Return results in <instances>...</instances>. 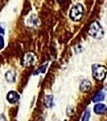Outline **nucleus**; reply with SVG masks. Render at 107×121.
Listing matches in <instances>:
<instances>
[{
    "instance_id": "obj_13",
    "label": "nucleus",
    "mask_w": 107,
    "mask_h": 121,
    "mask_svg": "<svg viewBox=\"0 0 107 121\" xmlns=\"http://www.w3.org/2000/svg\"><path fill=\"white\" fill-rule=\"evenodd\" d=\"M89 118H90V112H89V110H86L85 112V114L83 116L82 120L81 121H89Z\"/></svg>"
},
{
    "instance_id": "obj_2",
    "label": "nucleus",
    "mask_w": 107,
    "mask_h": 121,
    "mask_svg": "<svg viewBox=\"0 0 107 121\" xmlns=\"http://www.w3.org/2000/svg\"><path fill=\"white\" fill-rule=\"evenodd\" d=\"M88 32L89 34L91 36H93V38H96V39H101L104 36V31H103L102 26L97 21L91 23L89 28Z\"/></svg>"
},
{
    "instance_id": "obj_12",
    "label": "nucleus",
    "mask_w": 107,
    "mask_h": 121,
    "mask_svg": "<svg viewBox=\"0 0 107 121\" xmlns=\"http://www.w3.org/2000/svg\"><path fill=\"white\" fill-rule=\"evenodd\" d=\"M46 67H47V65H42L41 67H40L38 69H36V71L34 72V75H38V74H40V73H44L46 71Z\"/></svg>"
},
{
    "instance_id": "obj_14",
    "label": "nucleus",
    "mask_w": 107,
    "mask_h": 121,
    "mask_svg": "<svg viewBox=\"0 0 107 121\" xmlns=\"http://www.w3.org/2000/svg\"><path fill=\"white\" fill-rule=\"evenodd\" d=\"M3 47H4V39L2 36H0V49H2Z\"/></svg>"
},
{
    "instance_id": "obj_11",
    "label": "nucleus",
    "mask_w": 107,
    "mask_h": 121,
    "mask_svg": "<svg viewBox=\"0 0 107 121\" xmlns=\"http://www.w3.org/2000/svg\"><path fill=\"white\" fill-rule=\"evenodd\" d=\"M104 99H105V94L103 93V92H99V93L97 94V95H95L94 97H93V101L94 103H96V102H100V101L104 100Z\"/></svg>"
},
{
    "instance_id": "obj_9",
    "label": "nucleus",
    "mask_w": 107,
    "mask_h": 121,
    "mask_svg": "<svg viewBox=\"0 0 107 121\" xmlns=\"http://www.w3.org/2000/svg\"><path fill=\"white\" fill-rule=\"evenodd\" d=\"M44 104L47 107H52L53 106V96L52 95H47L44 98Z\"/></svg>"
},
{
    "instance_id": "obj_4",
    "label": "nucleus",
    "mask_w": 107,
    "mask_h": 121,
    "mask_svg": "<svg viewBox=\"0 0 107 121\" xmlns=\"http://www.w3.org/2000/svg\"><path fill=\"white\" fill-rule=\"evenodd\" d=\"M36 54L34 52H28L24 54L23 57V65L26 67H29V66H32L36 64Z\"/></svg>"
},
{
    "instance_id": "obj_8",
    "label": "nucleus",
    "mask_w": 107,
    "mask_h": 121,
    "mask_svg": "<svg viewBox=\"0 0 107 121\" xmlns=\"http://www.w3.org/2000/svg\"><path fill=\"white\" fill-rule=\"evenodd\" d=\"M15 77H16V74H15V72L13 70H8L5 74L6 80L8 82H14L15 81Z\"/></svg>"
},
{
    "instance_id": "obj_5",
    "label": "nucleus",
    "mask_w": 107,
    "mask_h": 121,
    "mask_svg": "<svg viewBox=\"0 0 107 121\" xmlns=\"http://www.w3.org/2000/svg\"><path fill=\"white\" fill-rule=\"evenodd\" d=\"M19 98H20L19 95L16 92V91H10L7 95V101H8L10 103H11V104L16 103L19 100Z\"/></svg>"
},
{
    "instance_id": "obj_7",
    "label": "nucleus",
    "mask_w": 107,
    "mask_h": 121,
    "mask_svg": "<svg viewBox=\"0 0 107 121\" xmlns=\"http://www.w3.org/2000/svg\"><path fill=\"white\" fill-rule=\"evenodd\" d=\"M91 88V82L88 80H84L80 85V91L81 92H87Z\"/></svg>"
},
{
    "instance_id": "obj_15",
    "label": "nucleus",
    "mask_w": 107,
    "mask_h": 121,
    "mask_svg": "<svg viewBox=\"0 0 107 121\" xmlns=\"http://www.w3.org/2000/svg\"><path fill=\"white\" fill-rule=\"evenodd\" d=\"M0 121H7V119L3 114H0Z\"/></svg>"
},
{
    "instance_id": "obj_6",
    "label": "nucleus",
    "mask_w": 107,
    "mask_h": 121,
    "mask_svg": "<svg viewBox=\"0 0 107 121\" xmlns=\"http://www.w3.org/2000/svg\"><path fill=\"white\" fill-rule=\"evenodd\" d=\"M93 111L96 114H105L107 112V107L102 103H98L94 106Z\"/></svg>"
},
{
    "instance_id": "obj_3",
    "label": "nucleus",
    "mask_w": 107,
    "mask_h": 121,
    "mask_svg": "<svg viewBox=\"0 0 107 121\" xmlns=\"http://www.w3.org/2000/svg\"><path fill=\"white\" fill-rule=\"evenodd\" d=\"M84 14V7L81 3H77L72 7L69 13L70 18L73 21H80Z\"/></svg>"
},
{
    "instance_id": "obj_1",
    "label": "nucleus",
    "mask_w": 107,
    "mask_h": 121,
    "mask_svg": "<svg viewBox=\"0 0 107 121\" xmlns=\"http://www.w3.org/2000/svg\"><path fill=\"white\" fill-rule=\"evenodd\" d=\"M92 72L93 76L98 81H102L105 79L107 73V69L104 65L94 64L92 66Z\"/></svg>"
},
{
    "instance_id": "obj_10",
    "label": "nucleus",
    "mask_w": 107,
    "mask_h": 121,
    "mask_svg": "<svg viewBox=\"0 0 107 121\" xmlns=\"http://www.w3.org/2000/svg\"><path fill=\"white\" fill-rule=\"evenodd\" d=\"M39 19L37 18V17L35 15H32L30 16V18H29L28 23H31L30 25H32V26H34V25H38L39 24Z\"/></svg>"
},
{
    "instance_id": "obj_16",
    "label": "nucleus",
    "mask_w": 107,
    "mask_h": 121,
    "mask_svg": "<svg viewBox=\"0 0 107 121\" xmlns=\"http://www.w3.org/2000/svg\"><path fill=\"white\" fill-rule=\"evenodd\" d=\"M0 33H2V34H3V33H4V28L2 27L1 24H0Z\"/></svg>"
}]
</instances>
